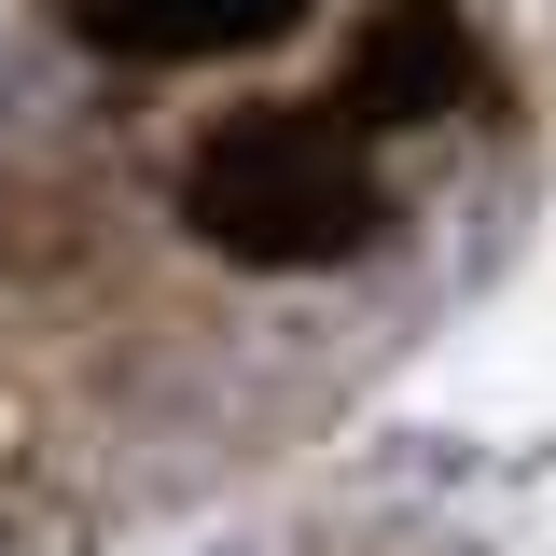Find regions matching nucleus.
I'll return each instance as SVG.
<instances>
[{
  "mask_svg": "<svg viewBox=\"0 0 556 556\" xmlns=\"http://www.w3.org/2000/svg\"><path fill=\"white\" fill-rule=\"evenodd\" d=\"M473 28L445 0H376L362 42H348V126H431V112H473Z\"/></svg>",
  "mask_w": 556,
  "mask_h": 556,
  "instance_id": "2",
  "label": "nucleus"
},
{
  "mask_svg": "<svg viewBox=\"0 0 556 556\" xmlns=\"http://www.w3.org/2000/svg\"><path fill=\"white\" fill-rule=\"evenodd\" d=\"M84 42L112 56H153V70H195V56H265L306 0H70Z\"/></svg>",
  "mask_w": 556,
  "mask_h": 556,
  "instance_id": "3",
  "label": "nucleus"
},
{
  "mask_svg": "<svg viewBox=\"0 0 556 556\" xmlns=\"http://www.w3.org/2000/svg\"><path fill=\"white\" fill-rule=\"evenodd\" d=\"M181 223L223 265H348L390 237V181L362 167L334 112H237L181 167Z\"/></svg>",
  "mask_w": 556,
  "mask_h": 556,
  "instance_id": "1",
  "label": "nucleus"
},
{
  "mask_svg": "<svg viewBox=\"0 0 556 556\" xmlns=\"http://www.w3.org/2000/svg\"><path fill=\"white\" fill-rule=\"evenodd\" d=\"M223 556H251V543H223Z\"/></svg>",
  "mask_w": 556,
  "mask_h": 556,
  "instance_id": "4",
  "label": "nucleus"
}]
</instances>
